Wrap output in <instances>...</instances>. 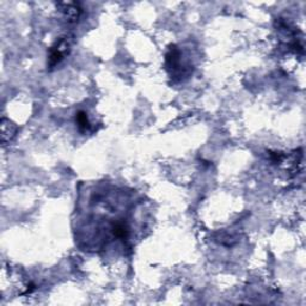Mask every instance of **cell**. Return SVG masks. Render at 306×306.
I'll return each instance as SVG.
<instances>
[{"label": "cell", "instance_id": "obj_3", "mask_svg": "<svg viewBox=\"0 0 306 306\" xmlns=\"http://www.w3.org/2000/svg\"><path fill=\"white\" fill-rule=\"evenodd\" d=\"M0 127H2V142L4 145H6L7 142L12 141L14 139V136H16L18 132V128L12 121L7 120L5 117L2 118Z\"/></svg>", "mask_w": 306, "mask_h": 306}, {"label": "cell", "instance_id": "obj_1", "mask_svg": "<svg viewBox=\"0 0 306 306\" xmlns=\"http://www.w3.org/2000/svg\"><path fill=\"white\" fill-rule=\"evenodd\" d=\"M72 43H73V39L71 36H64L50 47L48 63H47L50 70L55 67L57 64H60L65 59V56L68 55V53L71 52Z\"/></svg>", "mask_w": 306, "mask_h": 306}, {"label": "cell", "instance_id": "obj_4", "mask_svg": "<svg viewBox=\"0 0 306 306\" xmlns=\"http://www.w3.org/2000/svg\"><path fill=\"white\" fill-rule=\"evenodd\" d=\"M75 124L78 126V129L80 133H86L90 129V122H89V117L88 114L85 111H78L75 114Z\"/></svg>", "mask_w": 306, "mask_h": 306}, {"label": "cell", "instance_id": "obj_5", "mask_svg": "<svg viewBox=\"0 0 306 306\" xmlns=\"http://www.w3.org/2000/svg\"><path fill=\"white\" fill-rule=\"evenodd\" d=\"M113 232H114L115 237H117V238H120L122 240H127L128 235H129L127 225H126L124 221L115 222V224L113 225Z\"/></svg>", "mask_w": 306, "mask_h": 306}, {"label": "cell", "instance_id": "obj_2", "mask_svg": "<svg viewBox=\"0 0 306 306\" xmlns=\"http://www.w3.org/2000/svg\"><path fill=\"white\" fill-rule=\"evenodd\" d=\"M56 6L68 23H75L81 16V7L77 3H57Z\"/></svg>", "mask_w": 306, "mask_h": 306}]
</instances>
